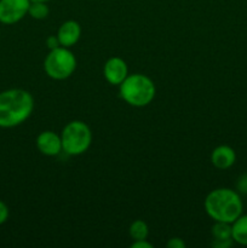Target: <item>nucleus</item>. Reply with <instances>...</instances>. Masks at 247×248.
Wrapping results in <instances>:
<instances>
[{"label": "nucleus", "mask_w": 247, "mask_h": 248, "mask_svg": "<svg viewBox=\"0 0 247 248\" xmlns=\"http://www.w3.org/2000/svg\"><path fill=\"white\" fill-rule=\"evenodd\" d=\"M34 98L23 89H10L0 92V127L12 128L23 124L31 115Z\"/></svg>", "instance_id": "f257e3e1"}, {"label": "nucleus", "mask_w": 247, "mask_h": 248, "mask_svg": "<svg viewBox=\"0 0 247 248\" xmlns=\"http://www.w3.org/2000/svg\"><path fill=\"white\" fill-rule=\"evenodd\" d=\"M205 211L215 222L230 223L237 219L244 211L241 195L229 188H217L210 191L205 199Z\"/></svg>", "instance_id": "f03ea898"}, {"label": "nucleus", "mask_w": 247, "mask_h": 248, "mask_svg": "<svg viewBox=\"0 0 247 248\" xmlns=\"http://www.w3.org/2000/svg\"><path fill=\"white\" fill-rule=\"evenodd\" d=\"M120 97L131 107L143 108L150 104L156 93L154 81L144 74L127 75L125 80L119 85Z\"/></svg>", "instance_id": "7ed1b4c3"}, {"label": "nucleus", "mask_w": 247, "mask_h": 248, "mask_svg": "<svg viewBox=\"0 0 247 248\" xmlns=\"http://www.w3.org/2000/svg\"><path fill=\"white\" fill-rule=\"evenodd\" d=\"M61 140H62V149L65 154L72 156L81 155L91 147V128L84 121L73 120L63 127Z\"/></svg>", "instance_id": "20e7f679"}, {"label": "nucleus", "mask_w": 247, "mask_h": 248, "mask_svg": "<svg viewBox=\"0 0 247 248\" xmlns=\"http://www.w3.org/2000/svg\"><path fill=\"white\" fill-rule=\"evenodd\" d=\"M77 69V58L68 47L58 46L50 50L44 61L46 75L53 80H65L74 74Z\"/></svg>", "instance_id": "39448f33"}, {"label": "nucleus", "mask_w": 247, "mask_h": 248, "mask_svg": "<svg viewBox=\"0 0 247 248\" xmlns=\"http://www.w3.org/2000/svg\"><path fill=\"white\" fill-rule=\"evenodd\" d=\"M31 0H0V23L15 24L28 15Z\"/></svg>", "instance_id": "423d86ee"}, {"label": "nucleus", "mask_w": 247, "mask_h": 248, "mask_svg": "<svg viewBox=\"0 0 247 248\" xmlns=\"http://www.w3.org/2000/svg\"><path fill=\"white\" fill-rule=\"evenodd\" d=\"M104 79L110 85L119 86L128 75V67L121 57H110L103 67Z\"/></svg>", "instance_id": "0eeeda50"}, {"label": "nucleus", "mask_w": 247, "mask_h": 248, "mask_svg": "<svg viewBox=\"0 0 247 248\" xmlns=\"http://www.w3.org/2000/svg\"><path fill=\"white\" fill-rule=\"evenodd\" d=\"M35 144L39 152L45 156H57L63 150L61 136L53 131H43L39 133Z\"/></svg>", "instance_id": "6e6552de"}, {"label": "nucleus", "mask_w": 247, "mask_h": 248, "mask_svg": "<svg viewBox=\"0 0 247 248\" xmlns=\"http://www.w3.org/2000/svg\"><path fill=\"white\" fill-rule=\"evenodd\" d=\"M81 36V26L77 21H65L61 24L57 31V38L60 45L70 48L74 46Z\"/></svg>", "instance_id": "1a4fd4ad"}, {"label": "nucleus", "mask_w": 247, "mask_h": 248, "mask_svg": "<svg viewBox=\"0 0 247 248\" xmlns=\"http://www.w3.org/2000/svg\"><path fill=\"white\" fill-rule=\"evenodd\" d=\"M235 161H236V153L229 145H218L211 153V162L216 169L220 171H225L234 166Z\"/></svg>", "instance_id": "9d476101"}, {"label": "nucleus", "mask_w": 247, "mask_h": 248, "mask_svg": "<svg viewBox=\"0 0 247 248\" xmlns=\"http://www.w3.org/2000/svg\"><path fill=\"white\" fill-rule=\"evenodd\" d=\"M232 236L235 244L247 246V215H241L232 223Z\"/></svg>", "instance_id": "9b49d317"}, {"label": "nucleus", "mask_w": 247, "mask_h": 248, "mask_svg": "<svg viewBox=\"0 0 247 248\" xmlns=\"http://www.w3.org/2000/svg\"><path fill=\"white\" fill-rule=\"evenodd\" d=\"M211 234L215 241H227V240H232V224L224 222H215Z\"/></svg>", "instance_id": "f8f14e48"}, {"label": "nucleus", "mask_w": 247, "mask_h": 248, "mask_svg": "<svg viewBox=\"0 0 247 248\" xmlns=\"http://www.w3.org/2000/svg\"><path fill=\"white\" fill-rule=\"evenodd\" d=\"M128 234H130L131 239L135 240H145L149 235V227L147 223L142 219H137L130 225L128 229Z\"/></svg>", "instance_id": "ddd939ff"}, {"label": "nucleus", "mask_w": 247, "mask_h": 248, "mask_svg": "<svg viewBox=\"0 0 247 248\" xmlns=\"http://www.w3.org/2000/svg\"><path fill=\"white\" fill-rule=\"evenodd\" d=\"M50 14L47 2H31L29 5L28 15L34 19H45Z\"/></svg>", "instance_id": "4468645a"}, {"label": "nucleus", "mask_w": 247, "mask_h": 248, "mask_svg": "<svg viewBox=\"0 0 247 248\" xmlns=\"http://www.w3.org/2000/svg\"><path fill=\"white\" fill-rule=\"evenodd\" d=\"M235 190H236L240 195H247V172L246 173H242L241 176L236 179Z\"/></svg>", "instance_id": "2eb2a0df"}, {"label": "nucleus", "mask_w": 247, "mask_h": 248, "mask_svg": "<svg viewBox=\"0 0 247 248\" xmlns=\"http://www.w3.org/2000/svg\"><path fill=\"white\" fill-rule=\"evenodd\" d=\"M9 207L6 206V203L2 202V201L0 200V225L4 224V223L9 219Z\"/></svg>", "instance_id": "dca6fc26"}, {"label": "nucleus", "mask_w": 247, "mask_h": 248, "mask_svg": "<svg viewBox=\"0 0 247 248\" xmlns=\"http://www.w3.org/2000/svg\"><path fill=\"white\" fill-rule=\"evenodd\" d=\"M166 246L169 248H185L186 244L183 240L179 239V237H172V239L167 241Z\"/></svg>", "instance_id": "f3484780"}, {"label": "nucleus", "mask_w": 247, "mask_h": 248, "mask_svg": "<svg viewBox=\"0 0 247 248\" xmlns=\"http://www.w3.org/2000/svg\"><path fill=\"white\" fill-rule=\"evenodd\" d=\"M46 45L50 50H53V48L58 47L60 45V41H58L57 35H50L47 39H46Z\"/></svg>", "instance_id": "a211bd4d"}, {"label": "nucleus", "mask_w": 247, "mask_h": 248, "mask_svg": "<svg viewBox=\"0 0 247 248\" xmlns=\"http://www.w3.org/2000/svg\"><path fill=\"white\" fill-rule=\"evenodd\" d=\"M131 247L132 248H153V245L150 242L145 240H135V241L131 244Z\"/></svg>", "instance_id": "6ab92c4d"}, {"label": "nucleus", "mask_w": 247, "mask_h": 248, "mask_svg": "<svg viewBox=\"0 0 247 248\" xmlns=\"http://www.w3.org/2000/svg\"><path fill=\"white\" fill-rule=\"evenodd\" d=\"M234 245V240H227V241H212V246L216 248H229Z\"/></svg>", "instance_id": "aec40b11"}, {"label": "nucleus", "mask_w": 247, "mask_h": 248, "mask_svg": "<svg viewBox=\"0 0 247 248\" xmlns=\"http://www.w3.org/2000/svg\"><path fill=\"white\" fill-rule=\"evenodd\" d=\"M31 2H48L50 0H31Z\"/></svg>", "instance_id": "412c9836"}, {"label": "nucleus", "mask_w": 247, "mask_h": 248, "mask_svg": "<svg viewBox=\"0 0 247 248\" xmlns=\"http://www.w3.org/2000/svg\"><path fill=\"white\" fill-rule=\"evenodd\" d=\"M0 34H1V31H0Z\"/></svg>", "instance_id": "4be33fe9"}]
</instances>
